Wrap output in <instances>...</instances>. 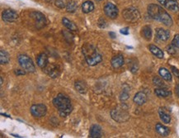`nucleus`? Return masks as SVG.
Here are the masks:
<instances>
[{
  "label": "nucleus",
  "mask_w": 179,
  "mask_h": 138,
  "mask_svg": "<svg viewBox=\"0 0 179 138\" xmlns=\"http://www.w3.org/2000/svg\"><path fill=\"white\" fill-rule=\"evenodd\" d=\"M148 13L153 19L161 21L168 26L172 25V19L170 15L161 6L158 4H149L148 6Z\"/></svg>",
  "instance_id": "1"
},
{
  "label": "nucleus",
  "mask_w": 179,
  "mask_h": 138,
  "mask_svg": "<svg viewBox=\"0 0 179 138\" xmlns=\"http://www.w3.org/2000/svg\"><path fill=\"white\" fill-rule=\"evenodd\" d=\"M53 104L58 109L59 114L61 117H67L71 113L73 107L69 97L63 93H59L54 99Z\"/></svg>",
  "instance_id": "2"
},
{
  "label": "nucleus",
  "mask_w": 179,
  "mask_h": 138,
  "mask_svg": "<svg viewBox=\"0 0 179 138\" xmlns=\"http://www.w3.org/2000/svg\"><path fill=\"white\" fill-rule=\"evenodd\" d=\"M82 51L84 55L85 60L90 66H94L98 63H100L103 57L97 49L93 45L87 43L82 47Z\"/></svg>",
  "instance_id": "3"
},
{
  "label": "nucleus",
  "mask_w": 179,
  "mask_h": 138,
  "mask_svg": "<svg viewBox=\"0 0 179 138\" xmlns=\"http://www.w3.org/2000/svg\"><path fill=\"white\" fill-rule=\"evenodd\" d=\"M111 116L115 121L118 122H124L129 119V113L127 112V109L123 107H119L112 109L111 112Z\"/></svg>",
  "instance_id": "4"
},
{
  "label": "nucleus",
  "mask_w": 179,
  "mask_h": 138,
  "mask_svg": "<svg viewBox=\"0 0 179 138\" xmlns=\"http://www.w3.org/2000/svg\"><path fill=\"white\" fill-rule=\"evenodd\" d=\"M122 16L126 21H130V22H135L140 17V12L136 8L132 7L124 9V11L122 12Z\"/></svg>",
  "instance_id": "5"
},
{
  "label": "nucleus",
  "mask_w": 179,
  "mask_h": 138,
  "mask_svg": "<svg viewBox=\"0 0 179 138\" xmlns=\"http://www.w3.org/2000/svg\"><path fill=\"white\" fill-rule=\"evenodd\" d=\"M18 62L24 70L29 73H32L35 71V65L31 59L26 55H20L18 56Z\"/></svg>",
  "instance_id": "6"
},
{
  "label": "nucleus",
  "mask_w": 179,
  "mask_h": 138,
  "mask_svg": "<svg viewBox=\"0 0 179 138\" xmlns=\"http://www.w3.org/2000/svg\"><path fill=\"white\" fill-rule=\"evenodd\" d=\"M31 115L33 116L34 117H37V118H40V117H44L46 112H47V107L45 104H42V103H39V104H34L31 107Z\"/></svg>",
  "instance_id": "7"
},
{
  "label": "nucleus",
  "mask_w": 179,
  "mask_h": 138,
  "mask_svg": "<svg viewBox=\"0 0 179 138\" xmlns=\"http://www.w3.org/2000/svg\"><path fill=\"white\" fill-rule=\"evenodd\" d=\"M2 17L6 22H13L18 18V13L15 10L6 9L2 12Z\"/></svg>",
  "instance_id": "8"
},
{
  "label": "nucleus",
  "mask_w": 179,
  "mask_h": 138,
  "mask_svg": "<svg viewBox=\"0 0 179 138\" xmlns=\"http://www.w3.org/2000/svg\"><path fill=\"white\" fill-rule=\"evenodd\" d=\"M104 12L108 17L114 19L118 16V8L112 2H108L104 7Z\"/></svg>",
  "instance_id": "9"
},
{
  "label": "nucleus",
  "mask_w": 179,
  "mask_h": 138,
  "mask_svg": "<svg viewBox=\"0 0 179 138\" xmlns=\"http://www.w3.org/2000/svg\"><path fill=\"white\" fill-rule=\"evenodd\" d=\"M31 16L35 20V23H36V26L37 28H42L43 26H45L46 19H45V17L42 13L39 12H32L31 13Z\"/></svg>",
  "instance_id": "10"
},
{
  "label": "nucleus",
  "mask_w": 179,
  "mask_h": 138,
  "mask_svg": "<svg viewBox=\"0 0 179 138\" xmlns=\"http://www.w3.org/2000/svg\"><path fill=\"white\" fill-rule=\"evenodd\" d=\"M158 1L167 9L171 10L172 12H177L179 10V5L177 0H158Z\"/></svg>",
  "instance_id": "11"
},
{
  "label": "nucleus",
  "mask_w": 179,
  "mask_h": 138,
  "mask_svg": "<svg viewBox=\"0 0 179 138\" xmlns=\"http://www.w3.org/2000/svg\"><path fill=\"white\" fill-rule=\"evenodd\" d=\"M156 36L158 40L166 41L169 39L170 32L168 30H166V29L157 28L156 29Z\"/></svg>",
  "instance_id": "12"
},
{
  "label": "nucleus",
  "mask_w": 179,
  "mask_h": 138,
  "mask_svg": "<svg viewBox=\"0 0 179 138\" xmlns=\"http://www.w3.org/2000/svg\"><path fill=\"white\" fill-rule=\"evenodd\" d=\"M46 71V73L48 74V75L51 78H56L60 75V70L59 66L55 65V64H52L49 67H46L44 69Z\"/></svg>",
  "instance_id": "13"
},
{
  "label": "nucleus",
  "mask_w": 179,
  "mask_h": 138,
  "mask_svg": "<svg viewBox=\"0 0 179 138\" xmlns=\"http://www.w3.org/2000/svg\"><path fill=\"white\" fill-rule=\"evenodd\" d=\"M36 63L41 69H45L48 66V56L45 53H41L36 58Z\"/></svg>",
  "instance_id": "14"
},
{
  "label": "nucleus",
  "mask_w": 179,
  "mask_h": 138,
  "mask_svg": "<svg viewBox=\"0 0 179 138\" xmlns=\"http://www.w3.org/2000/svg\"><path fill=\"white\" fill-rule=\"evenodd\" d=\"M112 65L114 69H118L124 64V57L122 55H117L112 59Z\"/></svg>",
  "instance_id": "15"
},
{
  "label": "nucleus",
  "mask_w": 179,
  "mask_h": 138,
  "mask_svg": "<svg viewBox=\"0 0 179 138\" xmlns=\"http://www.w3.org/2000/svg\"><path fill=\"white\" fill-rule=\"evenodd\" d=\"M133 100H134V102L135 104L141 106L144 103H145L146 101H147V96L144 92H139L135 95Z\"/></svg>",
  "instance_id": "16"
},
{
  "label": "nucleus",
  "mask_w": 179,
  "mask_h": 138,
  "mask_svg": "<svg viewBox=\"0 0 179 138\" xmlns=\"http://www.w3.org/2000/svg\"><path fill=\"white\" fill-rule=\"evenodd\" d=\"M102 127L99 125H93L90 128V137L92 138H97V137H102Z\"/></svg>",
  "instance_id": "17"
},
{
  "label": "nucleus",
  "mask_w": 179,
  "mask_h": 138,
  "mask_svg": "<svg viewBox=\"0 0 179 138\" xmlns=\"http://www.w3.org/2000/svg\"><path fill=\"white\" fill-rule=\"evenodd\" d=\"M156 131L159 134L160 136H168L170 133V130L168 127L165 126L164 125H163L161 123H157L155 126Z\"/></svg>",
  "instance_id": "18"
},
{
  "label": "nucleus",
  "mask_w": 179,
  "mask_h": 138,
  "mask_svg": "<svg viewBox=\"0 0 179 138\" xmlns=\"http://www.w3.org/2000/svg\"><path fill=\"white\" fill-rule=\"evenodd\" d=\"M149 49L150 50V52L153 54L154 55H155L156 57L159 58V59H163V50L158 48V46L154 45H149Z\"/></svg>",
  "instance_id": "19"
},
{
  "label": "nucleus",
  "mask_w": 179,
  "mask_h": 138,
  "mask_svg": "<svg viewBox=\"0 0 179 138\" xmlns=\"http://www.w3.org/2000/svg\"><path fill=\"white\" fill-rule=\"evenodd\" d=\"M62 22H63V25H64L66 28L69 29V31H75L78 30V27H77L76 25H75V24H74L72 21L69 20L68 18H66V17H63Z\"/></svg>",
  "instance_id": "20"
},
{
  "label": "nucleus",
  "mask_w": 179,
  "mask_h": 138,
  "mask_svg": "<svg viewBox=\"0 0 179 138\" xmlns=\"http://www.w3.org/2000/svg\"><path fill=\"white\" fill-rule=\"evenodd\" d=\"M94 10V4L91 1H86L82 4V11L84 13H89Z\"/></svg>",
  "instance_id": "21"
},
{
  "label": "nucleus",
  "mask_w": 179,
  "mask_h": 138,
  "mask_svg": "<svg viewBox=\"0 0 179 138\" xmlns=\"http://www.w3.org/2000/svg\"><path fill=\"white\" fill-rule=\"evenodd\" d=\"M158 115H159L160 119H161L164 123L168 124L170 121H171V117H170L169 114H168L164 109L159 108V110H158Z\"/></svg>",
  "instance_id": "22"
},
{
  "label": "nucleus",
  "mask_w": 179,
  "mask_h": 138,
  "mask_svg": "<svg viewBox=\"0 0 179 138\" xmlns=\"http://www.w3.org/2000/svg\"><path fill=\"white\" fill-rule=\"evenodd\" d=\"M158 73H159L160 76L162 77L164 80L168 81V82L172 81V74L166 68H160Z\"/></svg>",
  "instance_id": "23"
},
{
  "label": "nucleus",
  "mask_w": 179,
  "mask_h": 138,
  "mask_svg": "<svg viewBox=\"0 0 179 138\" xmlns=\"http://www.w3.org/2000/svg\"><path fill=\"white\" fill-rule=\"evenodd\" d=\"M74 86H75V88L78 92H79L80 93H86L87 86L84 82L80 80L76 81L74 83Z\"/></svg>",
  "instance_id": "24"
},
{
  "label": "nucleus",
  "mask_w": 179,
  "mask_h": 138,
  "mask_svg": "<svg viewBox=\"0 0 179 138\" xmlns=\"http://www.w3.org/2000/svg\"><path fill=\"white\" fill-rule=\"evenodd\" d=\"M142 36L145 40H149L152 38V29L149 26H145L142 28Z\"/></svg>",
  "instance_id": "25"
},
{
  "label": "nucleus",
  "mask_w": 179,
  "mask_h": 138,
  "mask_svg": "<svg viewBox=\"0 0 179 138\" xmlns=\"http://www.w3.org/2000/svg\"><path fill=\"white\" fill-rule=\"evenodd\" d=\"M154 93L158 97H162V98H166V97H168L172 94V92L171 91L166 90L164 88H156L154 90Z\"/></svg>",
  "instance_id": "26"
},
{
  "label": "nucleus",
  "mask_w": 179,
  "mask_h": 138,
  "mask_svg": "<svg viewBox=\"0 0 179 138\" xmlns=\"http://www.w3.org/2000/svg\"><path fill=\"white\" fill-rule=\"evenodd\" d=\"M10 60V57L8 53L4 50H0V62L1 64H7L8 63Z\"/></svg>",
  "instance_id": "27"
},
{
  "label": "nucleus",
  "mask_w": 179,
  "mask_h": 138,
  "mask_svg": "<svg viewBox=\"0 0 179 138\" xmlns=\"http://www.w3.org/2000/svg\"><path fill=\"white\" fill-rule=\"evenodd\" d=\"M78 5L75 1H70L66 5V10L68 12H74L77 10Z\"/></svg>",
  "instance_id": "28"
},
{
  "label": "nucleus",
  "mask_w": 179,
  "mask_h": 138,
  "mask_svg": "<svg viewBox=\"0 0 179 138\" xmlns=\"http://www.w3.org/2000/svg\"><path fill=\"white\" fill-rule=\"evenodd\" d=\"M129 67H130V70L132 72V73H136L137 70L139 69L138 64H137V62H131L129 64Z\"/></svg>",
  "instance_id": "29"
},
{
  "label": "nucleus",
  "mask_w": 179,
  "mask_h": 138,
  "mask_svg": "<svg viewBox=\"0 0 179 138\" xmlns=\"http://www.w3.org/2000/svg\"><path fill=\"white\" fill-rule=\"evenodd\" d=\"M68 2H66V0H56L55 1V5L60 8H64L66 7Z\"/></svg>",
  "instance_id": "30"
},
{
  "label": "nucleus",
  "mask_w": 179,
  "mask_h": 138,
  "mask_svg": "<svg viewBox=\"0 0 179 138\" xmlns=\"http://www.w3.org/2000/svg\"><path fill=\"white\" fill-rule=\"evenodd\" d=\"M153 82L156 86H158V87H164L165 86L163 82V81L161 80L158 77H154L153 79Z\"/></svg>",
  "instance_id": "31"
},
{
  "label": "nucleus",
  "mask_w": 179,
  "mask_h": 138,
  "mask_svg": "<svg viewBox=\"0 0 179 138\" xmlns=\"http://www.w3.org/2000/svg\"><path fill=\"white\" fill-rule=\"evenodd\" d=\"M172 45H174L177 49H179V34L175 35L172 40Z\"/></svg>",
  "instance_id": "32"
},
{
  "label": "nucleus",
  "mask_w": 179,
  "mask_h": 138,
  "mask_svg": "<svg viewBox=\"0 0 179 138\" xmlns=\"http://www.w3.org/2000/svg\"><path fill=\"white\" fill-rule=\"evenodd\" d=\"M129 98V93L126 90H123L122 93H121V96H120V99L122 101H126V99Z\"/></svg>",
  "instance_id": "33"
},
{
  "label": "nucleus",
  "mask_w": 179,
  "mask_h": 138,
  "mask_svg": "<svg viewBox=\"0 0 179 138\" xmlns=\"http://www.w3.org/2000/svg\"><path fill=\"white\" fill-rule=\"evenodd\" d=\"M176 49H177V48L175 47L174 45H172V44L169 45H168V47H167L168 52L169 53V54H171V55H173V54L176 53Z\"/></svg>",
  "instance_id": "34"
},
{
  "label": "nucleus",
  "mask_w": 179,
  "mask_h": 138,
  "mask_svg": "<svg viewBox=\"0 0 179 138\" xmlns=\"http://www.w3.org/2000/svg\"><path fill=\"white\" fill-rule=\"evenodd\" d=\"M26 70H22V69H16L14 71L15 74H17V76H21V75H24L26 74Z\"/></svg>",
  "instance_id": "35"
},
{
  "label": "nucleus",
  "mask_w": 179,
  "mask_h": 138,
  "mask_svg": "<svg viewBox=\"0 0 179 138\" xmlns=\"http://www.w3.org/2000/svg\"><path fill=\"white\" fill-rule=\"evenodd\" d=\"M171 69H172V73L174 74L175 76H177V78H178L179 79V70L178 69L176 68V67L174 66H171Z\"/></svg>",
  "instance_id": "36"
},
{
  "label": "nucleus",
  "mask_w": 179,
  "mask_h": 138,
  "mask_svg": "<svg viewBox=\"0 0 179 138\" xmlns=\"http://www.w3.org/2000/svg\"><path fill=\"white\" fill-rule=\"evenodd\" d=\"M128 27H126V28H123L121 30V33L122 34H124V35H128L129 34V30H128Z\"/></svg>",
  "instance_id": "37"
},
{
  "label": "nucleus",
  "mask_w": 179,
  "mask_h": 138,
  "mask_svg": "<svg viewBox=\"0 0 179 138\" xmlns=\"http://www.w3.org/2000/svg\"><path fill=\"white\" fill-rule=\"evenodd\" d=\"M176 93H177V97L179 98V83L176 86Z\"/></svg>",
  "instance_id": "38"
},
{
  "label": "nucleus",
  "mask_w": 179,
  "mask_h": 138,
  "mask_svg": "<svg viewBox=\"0 0 179 138\" xmlns=\"http://www.w3.org/2000/svg\"><path fill=\"white\" fill-rule=\"evenodd\" d=\"M1 85H2V78L1 77Z\"/></svg>",
  "instance_id": "39"
},
{
  "label": "nucleus",
  "mask_w": 179,
  "mask_h": 138,
  "mask_svg": "<svg viewBox=\"0 0 179 138\" xmlns=\"http://www.w3.org/2000/svg\"><path fill=\"white\" fill-rule=\"evenodd\" d=\"M97 2H100V1H102V0H96Z\"/></svg>",
  "instance_id": "40"
}]
</instances>
